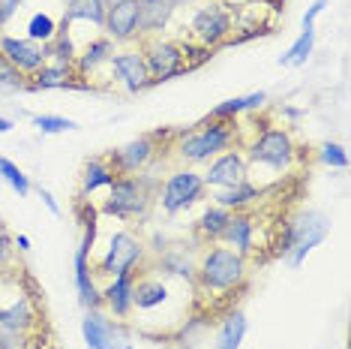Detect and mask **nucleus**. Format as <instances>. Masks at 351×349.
<instances>
[{
	"instance_id": "nucleus-34",
	"label": "nucleus",
	"mask_w": 351,
	"mask_h": 349,
	"mask_svg": "<svg viewBox=\"0 0 351 349\" xmlns=\"http://www.w3.org/2000/svg\"><path fill=\"white\" fill-rule=\"evenodd\" d=\"M34 126L39 133H45V136H54V133H69L75 130V121H69V117H60V115H34Z\"/></svg>"
},
{
	"instance_id": "nucleus-1",
	"label": "nucleus",
	"mask_w": 351,
	"mask_h": 349,
	"mask_svg": "<svg viewBox=\"0 0 351 349\" xmlns=\"http://www.w3.org/2000/svg\"><path fill=\"white\" fill-rule=\"evenodd\" d=\"M198 289L204 295H228L246 283V256L231 247H207L195 265Z\"/></svg>"
},
{
	"instance_id": "nucleus-22",
	"label": "nucleus",
	"mask_w": 351,
	"mask_h": 349,
	"mask_svg": "<svg viewBox=\"0 0 351 349\" xmlns=\"http://www.w3.org/2000/svg\"><path fill=\"white\" fill-rule=\"evenodd\" d=\"M213 205H219V208L226 211H246L252 202L261 199V187L250 184V181H241V184L234 187H222V190H213Z\"/></svg>"
},
{
	"instance_id": "nucleus-35",
	"label": "nucleus",
	"mask_w": 351,
	"mask_h": 349,
	"mask_svg": "<svg viewBox=\"0 0 351 349\" xmlns=\"http://www.w3.org/2000/svg\"><path fill=\"white\" fill-rule=\"evenodd\" d=\"M318 160L324 166H330V169H348V154L337 142H324V145L318 148Z\"/></svg>"
},
{
	"instance_id": "nucleus-13",
	"label": "nucleus",
	"mask_w": 351,
	"mask_h": 349,
	"mask_svg": "<svg viewBox=\"0 0 351 349\" xmlns=\"http://www.w3.org/2000/svg\"><path fill=\"white\" fill-rule=\"evenodd\" d=\"M87 82H78L73 63L45 60L34 76L27 78V91H87Z\"/></svg>"
},
{
	"instance_id": "nucleus-23",
	"label": "nucleus",
	"mask_w": 351,
	"mask_h": 349,
	"mask_svg": "<svg viewBox=\"0 0 351 349\" xmlns=\"http://www.w3.org/2000/svg\"><path fill=\"white\" fill-rule=\"evenodd\" d=\"M267 102V93L265 91H258V93H246V97H234V100H226V102H219L217 109H213L210 115V121H237L243 112H255V109H261Z\"/></svg>"
},
{
	"instance_id": "nucleus-20",
	"label": "nucleus",
	"mask_w": 351,
	"mask_h": 349,
	"mask_svg": "<svg viewBox=\"0 0 351 349\" xmlns=\"http://www.w3.org/2000/svg\"><path fill=\"white\" fill-rule=\"evenodd\" d=\"M135 3H138L141 36H156L169 27L174 15V3H169V0H135Z\"/></svg>"
},
{
	"instance_id": "nucleus-21",
	"label": "nucleus",
	"mask_w": 351,
	"mask_h": 349,
	"mask_svg": "<svg viewBox=\"0 0 351 349\" xmlns=\"http://www.w3.org/2000/svg\"><path fill=\"white\" fill-rule=\"evenodd\" d=\"M111 54H114V43H111L108 36L90 39V43H87L84 49L75 54V63H73V67H75V76H78V78H87L90 73H97V67L108 63Z\"/></svg>"
},
{
	"instance_id": "nucleus-30",
	"label": "nucleus",
	"mask_w": 351,
	"mask_h": 349,
	"mask_svg": "<svg viewBox=\"0 0 351 349\" xmlns=\"http://www.w3.org/2000/svg\"><path fill=\"white\" fill-rule=\"evenodd\" d=\"M159 268H162L165 274L186 277V280H193L195 277V265L186 259V253L183 250H162V256H159Z\"/></svg>"
},
{
	"instance_id": "nucleus-37",
	"label": "nucleus",
	"mask_w": 351,
	"mask_h": 349,
	"mask_svg": "<svg viewBox=\"0 0 351 349\" xmlns=\"http://www.w3.org/2000/svg\"><path fill=\"white\" fill-rule=\"evenodd\" d=\"M12 256H15V244H12V238L0 232V271H6V268L12 265Z\"/></svg>"
},
{
	"instance_id": "nucleus-24",
	"label": "nucleus",
	"mask_w": 351,
	"mask_h": 349,
	"mask_svg": "<svg viewBox=\"0 0 351 349\" xmlns=\"http://www.w3.org/2000/svg\"><path fill=\"white\" fill-rule=\"evenodd\" d=\"M114 169L106 157H90L84 163V172H82V196H93L99 187H111L114 184Z\"/></svg>"
},
{
	"instance_id": "nucleus-45",
	"label": "nucleus",
	"mask_w": 351,
	"mask_h": 349,
	"mask_svg": "<svg viewBox=\"0 0 351 349\" xmlns=\"http://www.w3.org/2000/svg\"><path fill=\"white\" fill-rule=\"evenodd\" d=\"M102 3H106V10H108V6H114V3H121V0H102Z\"/></svg>"
},
{
	"instance_id": "nucleus-33",
	"label": "nucleus",
	"mask_w": 351,
	"mask_h": 349,
	"mask_svg": "<svg viewBox=\"0 0 351 349\" xmlns=\"http://www.w3.org/2000/svg\"><path fill=\"white\" fill-rule=\"evenodd\" d=\"M0 91H3V93L27 91V76H21L19 69H15L12 63L3 58V54H0Z\"/></svg>"
},
{
	"instance_id": "nucleus-14",
	"label": "nucleus",
	"mask_w": 351,
	"mask_h": 349,
	"mask_svg": "<svg viewBox=\"0 0 351 349\" xmlns=\"http://www.w3.org/2000/svg\"><path fill=\"white\" fill-rule=\"evenodd\" d=\"M108 67L114 69V78L130 93H138V91H145V87H150V73H147V63H145L141 49L114 52L111 54V60H108Z\"/></svg>"
},
{
	"instance_id": "nucleus-46",
	"label": "nucleus",
	"mask_w": 351,
	"mask_h": 349,
	"mask_svg": "<svg viewBox=\"0 0 351 349\" xmlns=\"http://www.w3.org/2000/svg\"><path fill=\"white\" fill-rule=\"evenodd\" d=\"M0 30H3V27H0Z\"/></svg>"
},
{
	"instance_id": "nucleus-18",
	"label": "nucleus",
	"mask_w": 351,
	"mask_h": 349,
	"mask_svg": "<svg viewBox=\"0 0 351 349\" xmlns=\"http://www.w3.org/2000/svg\"><path fill=\"white\" fill-rule=\"evenodd\" d=\"M219 241H226L228 247L237 250L241 256H252V250H255V220H252V214L250 211H231Z\"/></svg>"
},
{
	"instance_id": "nucleus-44",
	"label": "nucleus",
	"mask_w": 351,
	"mask_h": 349,
	"mask_svg": "<svg viewBox=\"0 0 351 349\" xmlns=\"http://www.w3.org/2000/svg\"><path fill=\"white\" fill-rule=\"evenodd\" d=\"M169 3H174V6H183V3H193V0H169Z\"/></svg>"
},
{
	"instance_id": "nucleus-16",
	"label": "nucleus",
	"mask_w": 351,
	"mask_h": 349,
	"mask_svg": "<svg viewBox=\"0 0 351 349\" xmlns=\"http://www.w3.org/2000/svg\"><path fill=\"white\" fill-rule=\"evenodd\" d=\"M106 36L111 43H135L141 39V25H138V3L135 0H121V3L106 10Z\"/></svg>"
},
{
	"instance_id": "nucleus-19",
	"label": "nucleus",
	"mask_w": 351,
	"mask_h": 349,
	"mask_svg": "<svg viewBox=\"0 0 351 349\" xmlns=\"http://www.w3.org/2000/svg\"><path fill=\"white\" fill-rule=\"evenodd\" d=\"M132 286H135V274H121L111 277V283L102 289V307L114 319H126L132 313Z\"/></svg>"
},
{
	"instance_id": "nucleus-17",
	"label": "nucleus",
	"mask_w": 351,
	"mask_h": 349,
	"mask_svg": "<svg viewBox=\"0 0 351 349\" xmlns=\"http://www.w3.org/2000/svg\"><path fill=\"white\" fill-rule=\"evenodd\" d=\"M39 322V313H36V304H34V295L30 292H19L12 298V304L0 307V325L3 328H12L19 335H30Z\"/></svg>"
},
{
	"instance_id": "nucleus-32",
	"label": "nucleus",
	"mask_w": 351,
	"mask_h": 349,
	"mask_svg": "<svg viewBox=\"0 0 351 349\" xmlns=\"http://www.w3.org/2000/svg\"><path fill=\"white\" fill-rule=\"evenodd\" d=\"M0 178L6 181V184H10L15 193L21 196V199H25V196L30 193V190H34V184H30V178L25 172L19 169V166H15L12 160H6V157H0Z\"/></svg>"
},
{
	"instance_id": "nucleus-26",
	"label": "nucleus",
	"mask_w": 351,
	"mask_h": 349,
	"mask_svg": "<svg viewBox=\"0 0 351 349\" xmlns=\"http://www.w3.org/2000/svg\"><path fill=\"white\" fill-rule=\"evenodd\" d=\"M246 331H250V322H246L243 311H231L226 319L219 325V335H217V344L210 349H241Z\"/></svg>"
},
{
	"instance_id": "nucleus-39",
	"label": "nucleus",
	"mask_w": 351,
	"mask_h": 349,
	"mask_svg": "<svg viewBox=\"0 0 351 349\" xmlns=\"http://www.w3.org/2000/svg\"><path fill=\"white\" fill-rule=\"evenodd\" d=\"M19 6H21V0H0V27L19 12Z\"/></svg>"
},
{
	"instance_id": "nucleus-43",
	"label": "nucleus",
	"mask_w": 351,
	"mask_h": 349,
	"mask_svg": "<svg viewBox=\"0 0 351 349\" xmlns=\"http://www.w3.org/2000/svg\"><path fill=\"white\" fill-rule=\"evenodd\" d=\"M285 115H289V117H300L303 112H300V109H285Z\"/></svg>"
},
{
	"instance_id": "nucleus-7",
	"label": "nucleus",
	"mask_w": 351,
	"mask_h": 349,
	"mask_svg": "<svg viewBox=\"0 0 351 349\" xmlns=\"http://www.w3.org/2000/svg\"><path fill=\"white\" fill-rule=\"evenodd\" d=\"M147 205H150V193L138 181V174H121L108 187V202L102 205V214L130 220V217H141L147 211Z\"/></svg>"
},
{
	"instance_id": "nucleus-15",
	"label": "nucleus",
	"mask_w": 351,
	"mask_h": 349,
	"mask_svg": "<svg viewBox=\"0 0 351 349\" xmlns=\"http://www.w3.org/2000/svg\"><path fill=\"white\" fill-rule=\"evenodd\" d=\"M0 54H3V58L27 78L49 60L39 43H34V39H27V36L19 39V36H10V34H0Z\"/></svg>"
},
{
	"instance_id": "nucleus-38",
	"label": "nucleus",
	"mask_w": 351,
	"mask_h": 349,
	"mask_svg": "<svg viewBox=\"0 0 351 349\" xmlns=\"http://www.w3.org/2000/svg\"><path fill=\"white\" fill-rule=\"evenodd\" d=\"M327 10V0H315L313 6H309L306 12H303V27H315V19Z\"/></svg>"
},
{
	"instance_id": "nucleus-11",
	"label": "nucleus",
	"mask_w": 351,
	"mask_h": 349,
	"mask_svg": "<svg viewBox=\"0 0 351 349\" xmlns=\"http://www.w3.org/2000/svg\"><path fill=\"white\" fill-rule=\"evenodd\" d=\"M246 174H250V160H246L243 150H222L219 157H213L210 166H207V172L202 174L204 187L210 190H222V187H234L246 181Z\"/></svg>"
},
{
	"instance_id": "nucleus-29",
	"label": "nucleus",
	"mask_w": 351,
	"mask_h": 349,
	"mask_svg": "<svg viewBox=\"0 0 351 349\" xmlns=\"http://www.w3.org/2000/svg\"><path fill=\"white\" fill-rule=\"evenodd\" d=\"M228 217H231V211L219 208V205H210V208H204V214L198 217V223H195L198 235H202L204 241H219V235H222V229H226Z\"/></svg>"
},
{
	"instance_id": "nucleus-28",
	"label": "nucleus",
	"mask_w": 351,
	"mask_h": 349,
	"mask_svg": "<svg viewBox=\"0 0 351 349\" xmlns=\"http://www.w3.org/2000/svg\"><path fill=\"white\" fill-rule=\"evenodd\" d=\"M315 49V27H303L300 36L291 43V49L279 58V67H303L309 60V54Z\"/></svg>"
},
{
	"instance_id": "nucleus-3",
	"label": "nucleus",
	"mask_w": 351,
	"mask_h": 349,
	"mask_svg": "<svg viewBox=\"0 0 351 349\" xmlns=\"http://www.w3.org/2000/svg\"><path fill=\"white\" fill-rule=\"evenodd\" d=\"M327 232H330V220L322 211H303L300 217L289 220V226H285L282 241H279V256L291 268H300L309 253L327 238Z\"/></svg>"
},
{
	"instance_id": "nucleus-2",
	"label": "nucleus",
	"mask_w": 351,
	"mask_h": 349,
	"mask_svg": "<svg viewBox=\"0 0 351 349\" xmlns=\"http://www.w3.org/2000/svg\"><path fill=\"white\" fill-rule=\"evenodd\" d=\"M234 142H237V121H210L207 117L204 124H198V130L183 133L174 150H178L180 163L198 166V163H210L222 150L234 148Z\"/></svg>"
},
{
	"instance_id": "nucleus-6",
	"label": "nucleus",
	"mask_w": 351,
	"mask_h": 349,
	"mask_svg": "<svg viewBox=\"0 0 351 349\" xmlns=\"http://www.w3.org/2000/svg\"><path fill=\"white\" fill-rule=\"evenodd\" d=\"M141 262H145V244H141L132 232L121 229V232L111 235L106 256L97 262V274H106V277L135 274V268H138Z\"/></svg>"
},
{
	"instance_id": "nucleus-10",
	"label": "nucleus",
	"mask_w": 351,
	"mask_h": 349,
	"mask_svg": "<svg viewBox=\"0 0 351 349\" xmlns=\"http://www.w3.org/2000/svg\"><path fill=\"white\" fill-rule=\"evenodd\" d=\"M141 54H145V63H147L150 85L169 82V78L186 73V69H183V49H180V43L150 36L147 43L141 45Z\"/></svg>"
},
{
	"instance_id": "nucleus-8",
	"label": "nucleus",
	"mask_w": 351,
	"mask_h": 349,
	"mask_svg": "<svg viewBox=\"0 0 351 349\" xmlns=\"http://www.w3.org/2000/svg\"><path fill=\"white\" fill-rule=\"evenodd\" d=\"M82 337H84L87 349H132V340L126 335L123 322L111 319L108 313H102V307H97V311H84Z\"/></svg>"
},
{
	"instance_id": "nucleus-5",
	"label": "nucleus",
	"mask_w": 351,
	"mask_h": 349,
	"mask_svg": "<svg viewBox=\"0 0 351 349\" xmlns=\"http://www.w3.org/2000/svg\"><path fill=\"white\" fill-rule=\"evenodd\" d=\"M231 25H234V15L228 6L219 0H210L195 10L193 21H189V34L204 49H219L231 39Z\"/></svg>"
},
{
	"instance_id": "nucleus-40",
	"label": "nucleus",
	"mask_w": 351,
	"mask_h": 349,
	"mask_svg": "<svg viewBox=\"0 0 351 349\" xmlns=\"http://www.w3.org/2000/svg\"><path fill=\"white\" fill-rule=\"evenodd\" d=\"M36 196H39V199H43V205H45V208H49L51 214H54V217H60V205H58V199H54V196L49 193V190H45V187H36Z\"/></svg>"
},
{
	"instance_id": "nucleus-4",
	"label": "nucleus",
	"mask_w": 351,
	"mask_h": 349,
	"mask_svg": "<svg viewBox=\"0 0 351 349\" xmlns=\"http://www.w3.org/2000/svg\"><path fill=\"white\" fill-rule=\"evenodd\" d=\"M294 157H298V145H294L291 133L282 130V126H274V130H261L258 136L250 142L246 148V160L261 163L274 172H285L291 169Z\"/></svg>"
},
{
	"instance_id": "nucleus-27",
	"label": "nucleus",
	"mask_w": 351,
	"mask_h": 349,
	"mask_svg": "<svg viewBox=\"0 0 351 349\" xmlns=\"http://www.w3.org/2000/svg\"><path fill=\"white\" fill-rule=\"evenodd\" d=\"M63 19L73 25V21H87L93 27L106 25V3L102 0H69Z\"/></svg>"
},
{
	"instance_id": "nucleus-36",
	"label": "nucleus",
	"mask_w": 351,
	"mask_h": 349,
	"mask_svg": "<svg viewBox=\"0 0 351 349\" xmlns=\"http://www.w3.org/2000/svg\"><path fill=\"white\" fill-rule=\"evenodd\" d=\"M0 349H25V335L0 325Z\"/></svg>"
},
{
	"instance_id": "nucleus-41",
	"label": "nucleus",
	"mask_w": 351,
	"mask_h": 349,
	"mask_svg": "<svg viewBox=\"0 0 351 349\" xmlns=\"http://www.w3.org/2000/svg\"><path fill=\"white\" fill-rule=\"evenodd\" d=\"M12 244H15V250H21V253H27V250H30V238H27V235H19Z\"/></svg>"
},
{
	"instance_id": "nucleus-31",
	"label": "nucleus",
	"mask_w": 351,
	"mask_h": 349,
	"mask_svg": "<svg viewBox=\"0 0 351 349\" xmlns=\"http://www.w3.org/2000/svg\"><path fill=\"white\" fill-rule=\"evenodd\" d=\"M54 36H58V21H54L51 15L36 12L34 19L27 21V39H34V43L45 45V43H51Z\"/></svg>"
},
{
	"instance_id": "nucleus-12",
	"label": "nucleus",
	"mask_w": 351,
	"mask_h": 349,
	"mask_svg": "<svg viewBox=\"0 0 351 349\" xmlns=\"http://www.w3.org/2000/svg\"><path fill=\"white\" fill-rule=\"evenodd\" d=\"M156 157V145H154V136H138L132 142H126V145L108 150L106 160L111 163V169L114 174L121 178V174H135V172H145L150 160Z\"/></svg>"
},
{
	"instance_id": "nucleus-42",
	"label": "nucleus",
	"mask_w": 351,
	"mask_h": 349,
	"mask_svg": "<svg viewBox=\"0 0 351 349\" xmlns=\"http://www.w3.org/2000/svg\"><path fill=\"white\" fill-rule=\"evenodd\" d=\"M15 124L10 121V117H0V136H6V133H12Z\"/></svg>"
},
{
	"instance_id": "nucleus-25",
	"label": "nucleus",
	"mask_w": 351,
	"mask_h": 349,
	"mask_svg": "<svg viewBox=\"0 0 351 349\" xmlns=\"http://www.w3.org/2000/svg\"><path fill=\"white\" fill-rule=\"evenodd\" d=\"M169 301V286L162 280H135L132 286V311H154V307Z\"/></svg>"
},
{
	"instance_id": "nucleus-9",
	"label": "nucleus",
	"mask_w": 351,
	"mask_h": 349,
	"mask_svg": "<svg viewBox=\"0 0 351 349\" xmlns=\"http://www.w3.org/2000/svg\"><path fill=\"white\" fill-rule=\"evenodd\" d=\"M204 181L193 166H183V169L171 172L162 184V193H159V202H162V211L165 214H178L189 205H195L204 193Z\"/></svg>"
}]
</instances>
